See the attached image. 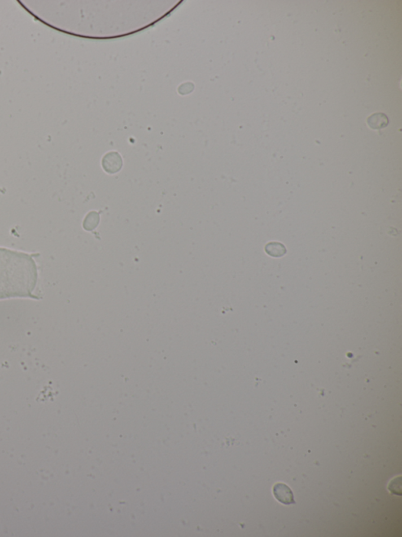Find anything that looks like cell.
<instances>
[{
	"instance_id": "1",
	"label": "cell",
	"mask_w": 402,
	"mask_h": 537,
	"mask_svg": "<svg viewBox=\"0 0 402 537\" xmlns=\"http://www.w3.org/2000/svg\"><path fill=\"white\" fill-rule=\"evenodd\" d=\"M37 281L38 268L32 255L0 247V299H36Z\"/></svg>"
},
{
	"instance_id": "2",
	"label": "cell",
	"mask_w": 402,
	"mask_h": 537,
	"mask_svg": "<svg viewBox=\"0 0 402 537\" xmlns=\"http://www.w3.org/2000/svg\"><path fill=\"white\" fill-rule=\"evenodd\" d=\"M273 493L276 499L285 505L295 504V499L291 489L284 483H277L273 488Z\"/></svg>"
},
{
	"instance_id": "4",
	"label": "cell",
	"mask_w": 402,
	"mask_h": 537,
	"mask_svg": "<svg viewBox=\"0 0 402 537\" xmlns=\"http://www.w3.org/2000/svg\"><path fill=\"white\" fill-rule=\"evenodd\" d=\"M368 126L372 129H382L386 128L389 124L388 118L382 113H375L371 115L367 120Z\"/></svg>"
},
{
	"instance_id": "6",
	"label": "cell",
	"mask_w": 402,
	"mask_h": 537,
	"mask_svg": "<svg viewBox=\"0 0 402 537\" xmlns=\"http://www.w3.org/2000/svg\"><path fill=\"white\" fill-rule=\"evenodd\" d=\"M402 477H398V478H394L390 485H389V490H390L393 494L394 495H402Z\"/></svg>"
},
{
	"instance_id": "3",
	"label": "cell",
	"mask_w": 402,
	"mask_h": 537,
	"mask_svg": "<svg viewBox=\"0 0 402 537\" xmlns=\"http://www.w3.org/2000/svg\"><path fill=\"white\" fill-rule=\"evenodd\" d=\"M122 161L117 153L107 154L103 160V167L108 172H116L121 168Z\"/></svg>"
},
{
	"instance_id": "5",
	"label": "cell",
	"mask_w": 402,
	"mask_h": 537,
	"mask_svg": "<svg viewBox=\"0 0 402 537\" xmlns=\"http://www.w3.org/2000/svg\"><path fill=\"white\" fill-rule=\"evenodd\" d=\"M265 251L270 256L279 258L286 254V247L281 243L271 242L266 245Z\"/></svg>"
}]
</instances>
